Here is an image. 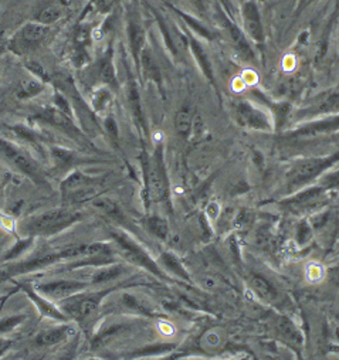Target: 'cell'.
I'll return each mask as SVG.
<instances>
[{
	"instance_id": "6da1fadb",
	"label": "cell",
	"mask_w": 339,
	"mask_h": 360,
	"mask_svg": "<svg viewBox=\"0 0 339 360\" xmlns=\"http://www.w3.org/2000/svg\"><path fill=\"white\" fill-rule=\"evenodd\" d=\"M111 248L108 244L104 243H91V244H71L63 248H58L53 252H46L36 255L34 258L26 259V261H18L5 265L2 269H0V277L12 280L15 277L26 276L30 273L40 271V269L49 268L63 259H77L86 255L97 254L104 250Z\"/></svg>"
},
{
	"instance_id": "7a4b0ae2",
	"label": "cell",
	"mask_w": 339,
	"mask_h": 360,
	"mask_svg": "<svg viewBox=\"0 0 339 360\" xmlns=\"http://www.w3.org/2000/svg\"><path fill=\"white\" fill-rule=\"evenodd\" d=\"M82 220V214L68 207L51 209L33 216L26 217L19 224V231L25 237H51L56 236L72 224Z\"/></svg>"
},
{
	"instance_id": "3957f363",
	"label": "cell",
	"mask_w": 339,
	"mask_h": 360,
	"mask_svg": "<svg viewBox=\"0 0 339 360\" xmlns=\"http://www.w3.org/2000/svg\"><path fill=\"white\" fill-rule=\"evenodd\" d=\"M0 160L11 169L30 179L39 186L47 185V179L39 162L20 145L0 136Z\"/></svg>"
},
{
	"instance_id": "277c9868",
	"label": "cell",
	"mask_w": 339,
	"mask_h": 360,
	"mask_svg": "<svg viewBox=\"0 0 339 360\" xmlns=\"http://www.w3.org/2000/svg\"><path fill=\"white\" fill-rule=\"evenodd\" d=\"M53 26L41 25L39 22H27L20 26L6 43V49L19 57L29 58L40 50L53 36Z\"/></svg>"
},
{
	"instance_id": "5b68a950",
	"label": "cell",
	"mask_w": 339,
	"mask_h": 360,
	"mask_svg": "<svg viewBox=\"0 0 339 360\" xmlns=\"http://www.w3.org/2000/svg\"><path fill=\"white\" fill-rule=\"evenodd\" d=\"M30 120L40 125H49V127L57 129L58 132H61L67 138H70L72 142H75L78 146H82V148L91 146L93 148V143L89 141V136L84 135L82 131L75 125V120L65 115L54 105L33 111V114L30 115Z\"/></svg>"
},
{
	"instance_id": "8992f818",
	"label": "cell",
	"mask_w": 339,
	"mask_h": 360,
	"mask_svg": "<svg viewBox=\"0 0 339 360\" xmlns=\"http://www.w3.org/2000/svg\"><path fill=\"white\" fill-rule=\"evenodd\" d=\"M84 77V85L89 88H96L100 85H105L111 88L113 91H117L120 84L115 74L114 67V50L113 46L108 44L107 49L101 53V56L91 61L86 68L81 70Z\"/></svg>"
},
{
	"instance_id": "52a82bcc",
	"label": "cell",
	"mask_w": 339,
	"mask_h": 360,
	"mask_svg": "<svg viewBox=\"0 0 339 360\" xmlns=\"http://www.w3.org/2000/svg\"><path fill=\"white\" fill-rule=\"evenodd\" d=\"M113 291H114L113 288L98 290V291H93V292L82 291L70 298L58 301V308L70 319H74L77 322H86L96 314V311L100 308L103 300Z\"/></svg>"
},
{
	"instance_id": "ba28073f",
	"label": "cell",
	"mask_w": 339,
	"mask_h": 360,
	"mask_svg": "<svg viewBox=\"0 0 339 360\" xmlns=\"http://www.w3.org/2000/svg\"><path fill=\"white\" fill-rule=\"evenodd\" d=\"M100 179L91 177L81 170H72L68 173L61 184L63 200L65 203L77 205L98 198Z\"/></svg>"
},
{
	"instance_id": "9c48e42d",
	"label": "cell",
	"mask_w": 339,
	"mask_h": 360,
	"mask_svg": "<svg viewBox=\"0 0 339 360\" xmlns=\"http://www.w3.org/2000/svg\"><path fill=\"white\" fill-rule=\"evenodd\" d=\"M90 284L77 280H54L43 284H34V288L50 301H63L82 291H87Z\"/></svg>"
},
{
	"instance_id": "30bf717a",
	"label": "cell",
	"mask_w": 339,
	"mask_h": 360,
	"mask_svg": "<svg viewBox=\"0 0 339 360\" xmlns=\"http://www.w3.org/2000/svg\"><path fill=\"white\" fill-rule=\"evenodd\" d=\"M16 285L29 297V300L34 304V307L37 308L39 314L43 318H50L54 321H60V322H67L70 318L60 309L57 308L49 298L43 297L36 288L34 285L29 284V283H16Z\"/></svg>"
},
{
	"instance_id": "8fae6325",
	"label": "cell",
	"mask_w": 339,
	"mask_h": 360,
	"mask_svg": "<svg viewBox=\"0 0 339 360\" xmlns=\"http://www.w3.org/2000/svg\"><path fill=\"white\" fill-rule=\"evenodd\" d=\"M47 153L50 156V160L54 165V169L58 170L60 173H67L68 170H72V167L77 165L93 162L89 158H82L71 148L58 146V145H49Z\"/></svg>"
},
{
	"instance_id": "7c38bea8",
	"label": "cell",
	"mask_w": 339,
	"mask_h": 360,
	"mask_svg": "<svg viewBox=\"0 0 339 360\" xmlns=\"http://www.w3.org/2000/svg\"><path fill=\"white\" fill-rule=\"evenodd\" d=\"M146 180H148V189L149 195L155 200H162L167 195V182H166V176L165 170L162 167V163L156 156L152 158V160L146 162Z\"/></svg>"
},
{
	"instance_id": "4fadbf2b",
	"label": "cell",
	"mask_w": 339,
	"mask_h": 360,
	"mask_svg": "<svg viewBox=\"0 0 339 360\" xmlns=\"http://www.w3.org/2000/svg\"><path fill=\"white\" fill-rule=\"evenodd\" d=\"M113 237L115 240V243L118 244V247L121 248L124 257L135 264H139V265H143L145 268L151 269V271H153L155 274H158V268L155 266V264L149 259V257L124 233H118V231H114L113 233Z\"/></svg>"
},
{
	"instance_id": "5bb4252c",
	"label": "cell",
	"mask_w": 339,
	"mask_h": 360,
	"mask_svg": "<svg viewBox=\"0 0 339 360\" xmlns=\"http://www.w3.org/2000/svg\"><path fill=\"white\" fill-rule=\"evenodd\" d=\"M74 332L75 330L71 325L63 323L60 326H54V328L41 330L36 336L34 343L41 347H51V346H56V345H60V343L68 340L74 335Z\"/></svg>"
},
{
	"instance_id": "9a60e30c",
	"label": "cell",
	"mask_w": 339,
	"mask_h": 360,
	"mask_svg": "<svg viewBox=\"0 0 339 360\" xmlns=\"http://www.w3.org/2000/svg\"><path fill=\"white\" fill-rule=\"evenodd\" d=\"M113 101V89L105 86V85H100L91 89V97H90V107L94 111L96 115H103L107 108L110 107Z\"/></svg>"
},
{
	"instance_id": "2e32d148",
	"label": "cell",
	"mask_w": 339,
	"mask_h": 360,
	"mask_svg": "<svg viewBox=\"0 0 339 360\" xmlns=\"http://www.w3.org/2000/svg\"><path fill=\"white\" fill-rule=\"evenodd\" d=\"M117 0H89L87 5L84 6L81 15L78 16L77 22L90 20L93 15H105L111 13L115 8Z\"/></svg>"
},
{
	"instance_id": "e0dca14e",
	"label": "cell",
	"mask_w": 339,
	"mask_h": 360,
	"mask_svg": "<svg viewBox=\"0 0 339 360\" xmlns=\"http://www.w3.org/2000/svg\"><path fill=\"white\" fill-rule=\"evenodd\" d=\"M93 207L103 214L104 217L113 220V221H121L122 220V213L120 207L110 199L107 198H96L93 200Z\"/></svg>"
},
{
	"instance_id": "ac0fdd59",
	"label": "cell",
	"mask_w": 339,
	"mask_h": 360,
	"mask_svg": "<svg viewBox=\"0 0 339 360\" xmlns=\"http://www.w3.org/2000/svg\"><path fill=\"white\" fill-rule=\"evenodd\" d=\"M63 5V4H61ZM61 5H50L47 8H44L43 11H40L33 20L39 22L41 25H47V26H54L56 23H58L63 16H64V11L61 8ZM65 6V5H64Z\"/></svg>"
},
{
	"instance_id": "d6986e66",
	"label": "cell",
	"mask_w": 339,
	"mask_h": 360,
	"mask_svg": "<svg viewBox=\"0 0 339 360\" xmlns=\"http://www.w3.org/2000/svg\"><path fill=\"white\" fill-rule=\"evenodd\" d=\"M124 271V268L121 265H103L101 269H98L97 273H94L91 285H100V284H107L115 278H118Z\"/></svg>"
},
{
	"instance_id": "ffe728a7",
	"label": "cell",
	"mask_w": 339,
	"mask_h": 360,
	"mask_svg": "<svg viewBox=\"0 0 339 360\" xmlns=\"http://www.w3.org/2000/svg\"><path fill=\"white\" fill-rule=\"evenodd\" d=\"M25 67L27 68V71H30L36 79L44 82V84H51L53 82V77L47 72V70L44 68L43 64H40L37 60L33 58H26L25 60Z\"/></svg>"
},
{
	"instance_id": "44dd1931",
	"label": "cell",
	"mask_w": 339,
	"mask_h": 360,
	"mask_svg": "<svg viewBox=\"0 0 339 360\" xmlns=\"http://www.w3.org/2000/svg\"><path fill=\"white\" fill-rule=\"evenodd\" d=\"M128 34H129V43H131V49L135 57H138L139 54V49L142 46V33L139 30V27L136 26V22L132 16H129L128 19Z\"/></svg>"
},
{
	"instance_id": "7402d4cb",
	"label": "cell",
	"mask_w": 339,
	"mask_h": 360,
	"mask_svg": "<svg viewBox=\"0 0 339 360\" xmlns=\"http://www.w3.org/2000/svg\"><path fill=\"white\" fill-rule=\"evenodd\" d=\"M33 243H34V238H32V237H25V238H22L20 241L16 243L15 247H12V248L4 255V261H13V259L19 258Z\"/></svg>"
},
{
	"instance_id": "603a6c76",
	"label": "cell",
	"mask_w": 339,
	"mask_h": 360,
	"mask_svg": "<svg viewBox=\"0 0 339 360\" xmlns=\"http://www.w3.org/2000/svg\"><path fill=\"white\" fill-rule=\"evenodd\" d=\"M175 128L181 136H186L192 129V117L188 111H181L175 120Z\"/></svg>"
},
{
	"instance_id": "cb8c5ba5",
	"label": "cell",
	"mask_w": 339,
	"mask_h": 360,
	"mask_svg": "<svg viewBox=\"0 0 339 360\" xmlns=\"http://www.w3.org/2000/svg\"><path fill=\"white\" fill-rule=\"evenodd\" d=\"M26 319V315H15V316H6L0 321V335L9 333L15 330L20 323H23Z\"/></svg>"
},
{
	"instance_id": "d4e9b609",
	"label": "cell",
	"mask_w": 339,
	"mask_h": 360,
	"mask_svg": "<svg viewBox=\"0 0 339 360\" xmlns=\"http://www.w3.org/2000/svg\"><path fill=\"white\" fill-rule=\"evenodd\" d=\"M149 227H151V230H152L156 236H159V237H165L166 233H167L166 224H165L162 220H159V219H152V220L149 221Z\"/></svg>"
},
{
	"instance_id": "484cf974",
	"label": "cell",
	"mask_w": 339,
	"mask_h": 360,
	"mask_svg": "<svg viewBox=\"0 0 339 360\" xmlns=\"http://www.w3.org/2000/svg\"><path fill=\"white\" fill-rule=\"evenodd\" d=\"M12 346V340L0 338V356H2Z\"/></svg>"
},
{
	"instance_id": "4316f807",
	"label": "cell",
	"mask_w": 339,
	"mask_h": 360,
	"mask_svg": "<svg viewBox=\"0 0 339 360\" xmlns=\"http://www.w3.org/2000/svg\"><path fill=\"white\" fill-rule=\"evenodd\" d=\"M61 4L65 5V6H68V0H61Z\"/></svg>"
},
{
	"instance_id": "83f0119b",
	"label": "cell",
	"mask_w": 339,
	"mask_h": 360,
	"mask_svg": "<svg viewBox=\"0 0 339 360\" xmlns=\"http://www.w3.org/2000/svg\"><path fill=\"white\" fill-rule=\"evenodd\" d=\"M72 4H75V0H68V6L72 5Z\"/></svg>"
},
{
	"instance_id": "f1b7e54d",
	"label": "cell",
	"mask_w": 339,
	"mask_h": 360,
	"mask_svg": "<svg viewBox=\"0 0 339 360\" xmlns=\"http://www.w3.org/2000/svg\"><path fill=\"white\" fill-rule=\"evenodd\" d=\"M0 72H2V67H0Z\"/></svg>"
}]
</instances>
